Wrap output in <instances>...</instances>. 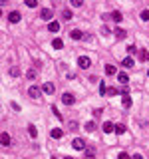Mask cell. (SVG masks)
I'll list each match as a JSON object with an SVG mask.
<instances>
[{
    "label": "cell",
    "instance_id": "cell-12",
    "mask_svg": "<svg viewBox=\"0 0 149 159\" xmlns=\"http://www.w3.org/2000/svg\"><path fill=\"white\" fill-rule=\"evenodd\" d=\"M109 18H112V20H113V22H121V18H123V16H121V12H117V10H113V12H112V14H109Z\"/></svg>",
    "mask_w": 149,
    "mask_h": 159
},
{
    "label": "cell",
    "instance_id": "cell-33",
    "mask_svg": "<svg viewBox=\"0 0 149 159\" xmlns=\"http://www.w3.org/2000/svg\"><path fill=\"white\" fill-rule=\"evenodd\" d=\"M52 111H54V115H56V118H62V115H60V111H58V107H56V106H52Z\"/></svg>",
    "mask_w": 149,
    "mask_h": 159
},
{
    "label": "cell",
    "instance_id": "cell-32",
    "mask_svg": "<svg viewBox=\"0 0 149 159\" xmlns=\"http://www.w3.org/2000/svg\"><path fill=\"white\" fill-rule=\"evenodd\" d=\"M127 52H129V54H135V52H137V48H135V46H127Z\"/></svg>",
    "mask_w": 149,
    "mask_h": 159
},
{
    "label": "cell",
    "instance_id": "cell-8",
    "mask_svg": "<svg viewBox=\"0 0 149 159\" xmlns=\"http://www.w3.org/2000/svg\"><path fill=\"white\" fill-rule=\"evenodd\" d=\"M121 66H123V68H127V70H129V68H133V66H135V62H133V58H131V56H127V58H123V62H121Z\"/></svg>",
    "mask_w": 149,
    "mask_h": 159
},
{
    "label": "cell",
    "instance_id": "cell-10",
    "mask_svg": "<svg viewBox=\"0 0 149 159\" xmlns=\"http://www.w3.org/2000/svg\"><path fill=\"white\" fill-rule=\"evenodd\" d=\"M0 141H2V145H4V147H8V145H10V143H12V139H10V135H8V133H6V131H4V133H2V135H0Z\"/></svg>",
    "mask_w": 149,
    "mask_h": 159
},
{
    "label": "cell",
    "instance_id": "cell-19",
    "mask_svg": "<svg viewBox=\"0 0 149 159\" xmlns=\"http://www.w3.org/2000/svg\"><path fill=\"white\" fill-rule=\"evenodd\" d=\"M116 133H117V135H123V133H125V125H123V123H117V125H116Z\"/></svg>",
    "mask_w": 149,
    "mask_h": 159
},
{
    "label": "cell",
    "instance_id": "cell-35",
    "mask_svg": "<svg viewBox=\"0 0 149 159\" xmlns=\"http://www.w3.org/2000/svg\"><path fill=\"white\" fill-rule=\"evenodd\" d=\"M131 159H143V157H141V153H137V155H133Z\"/></svg>",
    "mask_w": 149,
    "mask_h": 159
},
{
    "label": "cell",
    "instance_id": "cell-26",
    "mask_svg": "<svg viewBox=\"0 0 149 159\" xmlns=\"http://www.w3.org/2000/svg\"><path fill=\"white\" fill-rule=\"evenodd\" d=\"M141 60H143V62L149 60V52H147V50H141Z\"/></svg>",
    "mask_w": 149,
    "mask_h": 159
},
{
    "label": "cell",
    "instance_id": "cell-5",
    "mask_svg": "<svg viewBox=\"0 0 149 159\" xmlns=\"http://www.w3.org/2000/svg\"><path fill=\"white\" fill-rule=\"evenodd\" d=\"M62 102H64V106H74V102H76V98L70 94V91H66V94L62 95Z\"/></svg>",
    "mask_w": 149,
    "mask_h": 159
},
{
    "label": "cell",
    "instance_id": "cell-34",
    "mask_svg": "<svg viewBox=\"0 0 149 159\" xmlns=\"http://www.w3.org/2000/svg\"><path fill=\"white\" fill-rule=\"evenodd\" d=\"M121 95H129V90H127V86H123V90H121Z\"/></svg>",
    "mask_w": 149,
    "mask_h": 159
},
{
    "label": "cell",
    "instance_id": "cell-17",
    "mask_svg": "<svg viewBox=\"0 0 149 159\" xmlns=\"http://www.w3.org/2000/svg\"><path fill=\"white\" fill-rule=\"evenodd\" d=\"M28 133H30V137L34 139V137L38 135V129H36V125H28Z\"/></svg>",
    "mask_w": 149,
    "mask_h": 159
},
{
    "label": "cell",
    "instance_id": "cell-27",
    "mask_svg": "<svg viewBox=\"0 0 149 159\" xmlns=\"http://www.w3.org/2000/svg\"><path fill=\"white\" fill-rule=\"evenodd\" d=\"M141 20H145V22H149V10H143V12H141Z\"/></svg>",
    "mask_w": 149,
    "mask_h": 159
},
{
    "label": "cell",
    "instance_id": "cell-29",
    "mask_svg": "<svg viewBox=\"0 0 149 159\" xmlns=\"http://www.w3.org/2000/svg\"><path fill=\"white\" fill-rule=\"evenodd\" d=\"M117 159H131L129 155H127V153L125 151H121V153H119V155H117Z\"/></svg>",
    "mask_w": 149,
    "mask_h": 159
},
{
    "label": "cell",
    "instance_id": "cell-28",
    "mask_svg": "<svg viewBox=\"0 0 149 159\" xmlns=\"http://www.w3.org/2000/svg\"><path fill=\"white\" fill-rule=\"evenodd\" d=\"M26 76H28L30 80H34V78H36V70H28V72H26Z\"/></svg>",
    "mask_w": 149,
    "mask_h": 159
},
{
    "label": "cell",
    "instance_id": "cell-14",
    "mask_svg": "<svg viewBox=\"0 0 149 159\" xmlns=\"http://www.w3.org/2000/svg\"><path fill=\"white\" fill-rule=\"evenodd\" d=\"M60 30V22H50L48 24V32H58Z\"/></svg>",
    "mask_w": 149,
    "mask_h": 159
},
{
    "label": "cell",
    "instance_id": "cell-18",
    "mask_svg": "<svg viewBox=\"0 0 149 159\" xmlns=\"http://www.w3.org/2000/svg\"><path fill=\"white\" fill-rule=\"evenodd\" d=\"M84 129H86V131H88V133H92V131H96V123H93V121H88V123H86V127H84Z\"/></svg>",
    "mask_w": 149,
    "mask_h": 159
},
{
    "label": "cell",
    "instance_id": "cell-11",
    "mask_svg": "<svg viewBox=\"0 0 149 159\" xmlns=\"http://www.w3.org/2000/svg\"><path fill=\"white\" fill-rule=\"evenodd\" d=\"M50 135L54 137V139H62V135H64V131L62 129H58V127H54L52 131H50Z\"/></svg>",
    "mask_w": 149,
    "mask_h": 159
},
{
    "label": "cell",
    "instance_id": "cell-24",
    "mask_svg": "<svg viewBox=\"0 0 149 159\" xmlns=\"http://www.w3.org/2000/svg\"><path fill=\"white\" fill-rule=\"evenodd\" d=\"M62 18H64V20H72V12H70V10H64V12H62Z\"/></svg>",
    "mask_w": 149,
    "mask_h": 159
},
{
    "label": "cell",
    "instance_id": "cell-30",
    "mask_svg": "<svg viewBox=\"0 0 149 159\" xmlns=\"http://www.w3.org/2000/svg\"><path fill=\"white\" fill-rule=\"evenodd\" d=\"M116 94H117L116 87H108V95H116Z\"/></svg>",
    "mask_w": 149,
    "mask_h": 159
},
{
    "label": "cell",
    "instance_id": "cell-4",
    "mask_svg": "<svg viewBox=\"0 0 149 159\" xmlns=\"http://www.w3.org/2000/svg\"><path fill=\"white\" fill-rule=\"evenodd\" d=\"M40 94H42V90H40L38 86H30V87H28V95H30V98L38 99V98H40Z\"/></svg>",
    "mask_w": 149,
    "mask_h": 159
},
{
    "label": "cell",
    "instance_id": "cell-6",
    "mask_svg": "<svg viewBox=\"0 0 149 159\" xmlns=\"http://www.w3.org/2000/svg\"><path fill=\"white\" fill-rule=\"evenodd\" d=\"M20 18H22V14H20L18 10H14V12H10V14H8V20H10V24L20 22Z\"/></svg>",
    "mask_w": 149,
    "mask_h": 159
},
{
    "label": "cell",
    "instance_id": "cell-31",
    "mask_svg": "<svg viewBox=\"0 0 149 159\" xmlns=\"http://www.w3.org/2000/svg\"><path fill=\"white\" fill-rule=\"evenodd\" d=\"M72 6H76V8H80V6H82V0H72Z\"/></svg>",
    "mask_w": 149,
    "mask_h": 159
},
{
    "label": "cell",
    "instance_id": "cell-21",
    "mask_svg": "<svg viewBox=\"0 0 149 159\" xmlns=\"http://www.w3.org/2000/svg\"><path fill=\"white\" fill-rule=\"evenodd\" d=\"M116 36H117V38H125V36H127V32L123 30V28H116Z\"/></svg>",
    "mask_w": 149,
    "mask_h": 159
},
{
    "label": "cell",
    "instance_id": "cell-13",
    "mask_svg": "<svg viewBox=\"0 0 149 159\" xmlns=\"http://www.w3.org/2000/svg\"><path fill=\"white\" fill-rule=\"evenodd\" d=\"M117 80L123 83V86H127V82H129V76H127L125 72H121V74H117Z\"/></svg>",
    "mask_w": 149,
    "mask_h": 159
},
{
    "label": "cell",
    "instance_id": "cell-37",
    "mask_svg": "<svg viewBox=\"0 0 149 159\" xmlns=\"http://www.w3.org/2000/svg\"><path fill=\"white\" fill-rule=\"evenodd\" d=\"M52 159H58V157H52Z\"/></svg>",
    "mask_w": 149,
    "mask_h": 159
},
{
    "label": "cell",
    "instance_id": "cell-25",
    "mask_svg": "<svg viewBox=\"0 0 149 159\" xmlns=\"http://www.w3.org/2000/svg\"><path fill=\"white\" fill-rule=\"evenodd\" d=\"M26 6H28V8H36L38 2H36V0H26Z\"/></svg>",
    "mask_w": 149,
    "mask_h": 159
},
{
    "label": "cell",
    "instance_id": "cell-22",
    "mask_svg": "<svg viewBox=\"0 0 149 159\" xmlns=\"http://www.w3.org/2000/svg\"><path fill=\"white\" fill-rule=\"evenodd\" d=\"M123 107H131V98L129 95H123Z\"/></svg>",
    "mask_w": 149,
    "mask_h": 159
},
{
    "label": "cell",
    "instance_id": "cell-15",
    "mask_svg": "<svg viewBox=\"0 0 149 159\" xmlns=\"http://www.w3.org/2000/svg\"><path fill=\"white\" fill-rule=\"evenodd\" d=\"M52 46H54V48H56V50L64 48V42H62V38H54V40H52Z\"/></svg>",
    "mask_w": 149,
    "mask_h": 159
},
{
    "label": "cell",
    "instance_id": "cell-16",
    "mask_svg": "<svg viewBox=\"0 0 149 159\" xmlns=\"http://www.w3.org/2000/svg\"><path fill=\"white\" fill-rule=\"evenodd\" d=\"M105 74H108V76H116V74H117L116 66H105Z\"/></svg>",
    "mask_w": 149,
    "mask_h": 159
},
{
    "label": "cell",
    "instance_id": "cell-20",
    "mask_svg": "<svg viewBox=\"0 0 149 159\" xmlns=\"http://www.w3.org/2000/svg\"><path fill=\"white\" fill-rule=\"evenodd\" d=\"M44 91H46V94H54V83H44Z\"/></svg>",
    "mask_w": 149,
    "mask_h": 159
},
{
    "label": "cell",
    "instance_id": "cell-23",
    "mask_svg": "<svg viewBox=\"0 0 149 159\" xmlns=\"http://www.w3.org/2000/svg\"><path fill=\"white\" fill-rule=\"evenodd\" d=\"M100 94H101V95L108 94V86H105V82H101V83H100Z\"/></svg>",
    "mask_w": 149,
    "mask_h": 159
},
{
    "label": "cell",
    "instance_id": "cell-7",
    "mask_svg": "<svg viewBox=\"0 0 149 159\" xmlns=\"http://www.w3.org/2000/svg\"><path fill=\"white\" fill-rule=\"evenodd\" d=\"M70 38L72 40H84V38H86V34H84L82 30H72L70 32Z\"/></svg>",
    "mask_w": 149,
    "mask_h": 159
},
{
    "label": "cell",
    "instance_id": "cell-36",
    "mask_svg": "<svg viewBox=\"0 0 149 159\" xmlns=\"http://www.w3.org/2000/svg\"><path fill=\"white\" fill-rule=\"evenodd\" d=\"M64 159H74V157H64Z\"/></svg>",
    "mask_w": 149,
    "mask_h": 159
},
{
    "label": "cell",
    "instance_id": "cell-2",
    "mask_svg": "<svg viewBox=\"0 0 149 159\" xmlns=\"http://www.w3.org/2000/svg\"><path fill=\"white\" fill-rule=\"evenodd\" d=\"M52 16H54V12L50 10V8H42V12H40V18L42 20H46V22H54Z\"/></svg>",
    "mask_w": 149,
    "mask_h": 159
},
{
    "label": "cell",
    "instance_id": "cell-3",
    "mask_svg": "<svg viewBox=\"0 0 149 159\" xmlns=\"http://www.w3.org/2000/svg\"><path fill=\"white\" fill-rule=\"evenodd\" d=\"M78 66H80L82 70H88L89 66H92V60H89L88 56H80V58H78Z\"/></svg>",
    "mask_w": 149,
    "mask_h": 159
},
{
    "label": "cell",
    "instance_id": "cell-38",
    "mask_svg": "<svg viewBox=\"0 0 149 159\" xmlns=\"http://www.w3.org/2000/svg\"><path fill=\"white\" fill-rule=\"evenodd\" d=\"M147 76H149V72H147Z\"/></svg>",
    "mask_w": 149,
    "mask_h": 159
},
{
    "label": "cell",
    "instance_id": "cell-1",
    "mask_svg": "<svg viewBox=\"0 0 149 159\" xmlns=\"http://www.w3.org/2000/svg\"><path fill=\"white\" fill-rule=\"evenodd\" d=\"M72 147L78 149V151H82V149H86V141H84L82 137H76V139H72Z\"/></svg>",
    "mask_w": 149,
    "mask_h": 159
},
{
    "label": "cell",
    "instance_id": "cell-9",
    "mask_svg": "<svg viewBox=\"0 0 149 159\" xmlns=\"http://www.w3.org/2000/svg\"><path fill=\"white\" fill-rule=\"evenodd\" d=\"M101 129H104V133H112V131H116V125H113L112 121H105V123L101 125Z\"/></svg>",
    "mask_w": 149,
    "mask_h": 159
}]
</instances>
